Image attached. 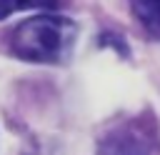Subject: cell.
<instances>
[{
    "instance_id": "3957f363",
    "label": "cell",
    "mask_w": 160,
    "mask_h": 155,
    "mask_svg": "<svg viewBox=\"0 0 160 155\" xmlns=\"http://www.w3.org/2000/svg\"><path fill=\"white\" fill-rule=\"evenodd\" d=\"M130 8L135 12V18L152 35L160 38V0H130Z\"/></svg>"
},
{
    "instance_id": "6da1fadb",
    "label": "cell",
    "mask_w": 160,
    "mask_h": 155,
    "mask_svg": "<svg viewBox=\"0 0 160 155\" xmlns=\"http://www.w3.org/2000/svg\"><path fill=\"white\" fill-rule=\"evenodd\" d=\"M78 40V25L65 15H35L12 30V52L28 62H68Z\"/></svg>"
},
{
    "instance_id": "277c9868",
    "label": "cell",
    "mask_w": 160,
    "mask_h": 155,
    "mask_svg": "<svg viewBox=\"0 0 160 155\" xmlns=\"http://www.w3.org/2000/svg\"><path fill=\"white\" fill-rule=\"evenodd\" d=\"M55 0H0V20L10 18L18 10H28V8H52Z\"/></svg>"
},
{
    "instance_id": "7a4b0ae2",
    "label": "cell",
    "mask_w": 160,
    "mask_h": 155,
    "mask_svg": "<svg viewBox=\"0 0 160 155\" xmlns=\"http://www.w3.org/2000/svg\"><path fill=\"white\" fill-rule=\"evenodd\" d=\"M98 155H152V142L135 128H120L98 145Z\"/></svg>"
}]
</instances>
